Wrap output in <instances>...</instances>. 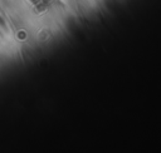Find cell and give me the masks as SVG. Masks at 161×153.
I'll return each instance as SVG.
<instances>
[{"mask_svg": "<svg viewBox=\"0 0 161 153\" xmlns=\"http://www.w3.org/2000/svg\"><path fill=\"white\" fill-rule=\"evenodd\" d=\"M31 4H34L35 6H38V10H39V6H42V8H44L43 6V3H42V0H29Z\"/></svg>", "mask_w": 161, "mask_h": 153, "instance_id": "cell-1", "label": "cell"}]
</instances>
